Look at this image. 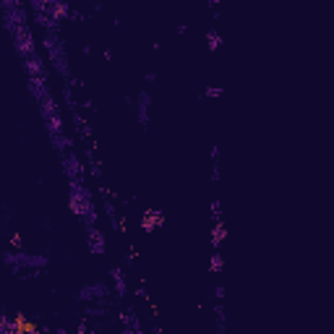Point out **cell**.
Masks as SVG:
<instances>
[{
    "label": "cell",
    "instance_id": "1",
    "mask_svg": "<svg viewBox=\"0 0 334 334\" xmlns=\"http://www.w3.org/2000/svg\"><path fill=\"white\" fill-rule=\"evenodd\" d=\"M0 259L16 274H21V271H42L50 267V259L44 253H29V250H3Z\"/></svg>",
    "mask_w": 334,
    "mask_h": 334
},
{
    "label": "cell",
    "instance_id": "2",
    "mask_svg": "<svg viewBox=\"0 0 334 334\" xmlns=\"http://www.w3.org/2000/svg\"><path fill=\"white\" fill-rule=\"evenodd\" d=\"M44 50H47V60L52 63V68L60 73V76H65L68 84H71V68H68V55H65V47H63V40H60V34L58 32H44Z\"/></svg>",
    "mask_w": 334,
    "mask_h": 334
},
{
    "label": "cell",
    "instance_id": "3",
    "mask_svg": "<svg viewBox=\"0 0 334 334\" xmlns=\"http://www.w3.org/2000/svg\"><path fill=\"white\" fill-rule=\"evenodd\" d=\"M110 292H112V287L107 282H89L76 292V303H84V306H89V303H104L110 298Z\"/></svg>",
    "mask_w": 334,
    "mask_h": 334
},
{
    "label": "cell",
    "instance_id": "4",
    "mask_svg": "<svg viewBox=\"0 0 334 334\" xmlns=\"http://www.w3.org/2000/svg\"><path fill=\"white\" fill-rule=\"evenodd\" d=\"M63 170H65L68 180H84V162L79 159V154H76L73 149L63 154Z\"/></svg>",
    "mask_w": 334,
    "mask_h": 334
},
{
    "label": "cell",
    "instance_id": "5",
    "mask_svg": "<svg viewBox=\"0 0 334 334\" xmlns=\"http://www.w3.org/2000/svg\"><path fill=\"white\" fill-rule=\"evenodd\" d=\"M149 107H151V94L146 89H141L136 94V118H139V125H144V128L149 125Z\"/></svg>",
    "mask_w": 334,
    "mask_h": 334
},
{
    "label": "cell",
    "instance_id": "6",
    "mask_svg": "<svg viewBox=\"0 0 334 334\" xmlns=\"http://www.w3.org/2000/svg\"><path fill=\"white\" fill-rule=\"evenodd\" d=\"M24 68H26V76L29 79H44L47 81V71H44V63H42V55L34 52V55L24 58Z\"/></svg>",
    "mask_w": 334,
    "mask_h": 334
},
{
    "label": "cell",
    "instance_id": "7",
    "mask_svg": "<svg viewBox=\"0 0 334 334\" xmlns=\"http://www.w3.org/2000/svg\"><path fill=\"white\" fill-rule=\"evenodd\" d=\"M47 16L52 19L55 26H60V21L71 19V5L68 3H47Z\"/></svg>",
    "mask_w": 334,
    "mask_h": 334
},
{
    "label": "cell",
    "instance_id": "8",
    "mask_svg": "<svg viewBox=\"0 0 334 334\" xmlns=\"http://www.w3.org/2000/svg\"><path fill=\"white\" fill-rule=\"evenodd\" d=\"M86 235H89V248H92V253H104V235L97 230V225L89 227Z\"/></svg>",
    "mask_w": 334,
    "mask_h": 334
},
{
    "label": "cell",
    "instance_id": "9",
    "mask_svg": "<svg viewBox=\"0 0 334 334\" xmlns=\"http://www.w3.org/2000/svg\"><path fill=\"white\" fill-rule=\"evenodd\" d=\"M50 144L60 151V154H65V151L73 149V139H71V136H65V133H52L50 136Z\"/></svg>",
    "mask_w": 334,
    "mask_h": 334
},
{
    "label": "cell",
    "instance_id": "10",
    "mask_svg": "<svg viewBox=\"0 0 334 334\" xmlns=\"http://www.w3.org/2000/svg\"><path fill=\"white\" fill-rule=\"evenodd\" d=\"M162 222H165V217L159 214V211H151V209L141 217V227H144V230H149V232H151V230H157V227L162 225Z\"/></svg>",
    "mask_w": 334,
    "mask_h": 334
},
{
    "label": "cell",
    "instance_id": "11",
    "mask_svg": "<svg viewBox=\"0 0 334 334\" xmlns=\"http://www.w3.org/2000/svg\"><path fill=\"white\" fill-rule=\"evenodd\" d=\"M112 274V285H115V295H120V298H125V292H128V285H125V277H123V269H112L110 271Z\"/></svg>",
    "mask_w": 334,
    "mask_h": 334
},
{
    "label": "cell",
    "instance_id": "12",
    "mask_svg": "<svg viewBox=\"0 0 334 334\" xmlns=\"http://www.w3.org/2000/svg\"><path fill=\"white\" fill-rule=\"evenodd\" d=\"M110 311L107 306V300L104 303H89V306H84V316H89V318H97V316H104Z\"/></svg>",
    "mask_w": 334,
    "mask_h": 334
},
{
    "label": "cell",
    "instance_id": "13",
    "mask_svg": "<svg viewBox=\"0 0 334 334\" xmlns=\"http://www.w3.org/2000/svg\"><path fill=\"white\" fill-rule=\"evenodd\" d=\"M209 267H211V271H222V269H225V259H222V253H219V250H214V253H211Z\"/></svg>",
    "mask_w": 334,
    "mask_h": 334
},
{
    "label": "cell",
    "instance_id": "14",
    "mask_svg": "<svg viewBox=\"0 0 334 334\" xmlns=\"http://www.w3.org/2000/svg\"><path fill=\"white\" fill-rule=\"evenodd\" d=\"M214 248L219 250V246H222V238H225V225H222V219H217V225H214Z\"/></svg>",
    "mask_w": 334,
    "mask_h": 334
},
{
    "label": "cell",
    "instance_id": "15",
    "mask_svg": "<svg viewBox=\"0 0 334 334\" xmlns=\"http://www.w3.org/2000/svg\"><path fill=\"white\" fill-rule=\"evenodd\" d=\"M207 40H209V47H211V50H219V42H222V40H219V34H217V32H209V34H207Z\"/></svg>",
    "mask_w": 334,
    "mask_h": 334
},
{
    "label": "cell",
    "instance_id": "16",
    "mask_svg": "<svg viewBox=\"0 0 334 334\" xmlns=\"http://www.w3.org/2000/svg\"><path fill=\"white\" fill-rule=\"evenodd\" d=\"M204 94L211 97V100H217V97H222V89H219V86H207V89H204Z\"/></svg>",
    "mask_w": 334,
    "mask_h": 334
},
{
    "label": "cell",
    "instance_id": "17",
    "mask_svg": "<svg viewBox=\"0 0 334 334\" xmlns=\"http://www.w3.org/2000/svg\"><path fill=\"white\" fill-rule=\"evenodd\" d=\"M214 295H217V300L222 303V300H225V285H217V287H214Z\"/></svg>",
    "mask_w": 334,
    "mask_h": 334
},
{
    "label": "cell",
    "instance_id": "18",
    "mask_svg": "<svg viewBox=\"0 0 334 334\" xmlns=\"http://www.w3.org/2000/svg\"><path fill=\"white\" fill-rule=\"evenodd\" d=\"M217 334H227V326H225V321H217Z\"/></svg>",
    "mask_w": 334,
    "mask_h": 334
},
{
    "label": "cell",
    "instance_id": "19",
    "mask_svg": "<svg viewBox=\"0 0 334 334\" xmlns=\"http://www.w3.org/2000/svg\"><path fill=\"white\" fill-rule=\"evenodd\" d=\"M146 81H157V73L154 71H146Z\"/></svg>",
    "mask_w": 334,
    "mask_h": 334
}]
</instances>
